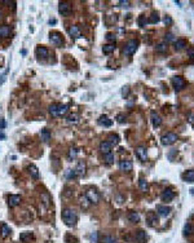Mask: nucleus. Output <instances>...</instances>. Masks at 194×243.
I'll return each mask as SVG.
<instances>
[{"label":"nucleus","instance_id":"obj_44","mask_svg":"<svg viewBox=\"0 0 194 243\" xmlns=\"http://www.w3.org/2000/svg\"><path fill=\"white\" fill-rule=\"evenodd\" d=\"M75 172H74V170H67V171H66V177H67V179H74V177H75Z\"/></svg>","mask_w":194,"mask_h":243},{"label":"nucleus","instance_id":"obj_18","mask_svg":"<svg viewBox=\"0 0 194 243\" xmlns=\"http://www.w3.org/2000/svg\"><path fill=\"white\" fill-rule=\"evenodd\" d=\"M40 201H41V204L45 207V210H48L50 207V195L48 193H43L40 195Z\"/></svg>","mask_w":194,"mask_h":243},{"label":"nucleus","instance_id":"obj_31","mask_svg":"<svg viewBox=\"0 0 194 243\" xmlns=\"http://www.w3.org/2000/svg\"><path fill=\"white\" fill-rule=\"evenodd\" d=\"M185 47H186V40H184V39H178V40L175 41V48H176L177 50L184 49Z\"/></svg>","mask_w":194,"mask_h":243},{"label":"nucleus","instance_id":"obj_26","mask_svg":"<svg viewBox=\"0 0 194 243\" xmlns=\"http://www.w3.org/2000/svg\"><path fill=\"white\" fill-rule=\"evenodd\" d=\"M184 180L186 182H194V170L186 171V173L184 175Z\"/></svg>","mask_w":194,"mask_h":243},{"label":"nucleus","instance_id":"obj_11","mask_svg":"<svg viewBox=\"0 0 194 243\" xmlns=\"http://www.w3.org/2000/svg\"><path fill=\"white\" fill-rule=\"evenodd\" d=\"M111 147H113V145L109 142V141H102V142L100 144V151L104 155L110 154V153H111Z\"/></svg>","mask_w":194,"mask_h":243},{"label":"nucleus","instance_id":"obj_35","mask_svg":"<svg viewBox=\"0 0 194 243\" xmlns=\"http://www.w3.org/2000/svg\"><path fill=\"white\" fill-rule=\"evenodd\" d=\"M89 204H91V202L88 201V198L85 197V195H83V197L80 198V206H81V208H83V210H87L88 207H89Z\"/></svg>","mask_w":194,"mask_h":243},{"label":"nucleus","instance_id":"obj_54","mask_svg":"<svg viewBox=\"0 0 194 243\" xmlns=\"http://www.w3.org/2000/svg\"><path fill=\"white\" fill-rule=\"evenodd\" d=\"M5 127V122L4 120H0V128H4Z\"/></svg>","mask_w":194,"mask_h":243},{"label":"nucleus","instance_id":"obj_10","mask_svg":"<svg viewBox=\"0 0 194 243\" xmlns=\"http://www.w3.org/2000/svg\"><path fill=\"white\" fill-rule=\"evenodd\" d=\"M21 199H22L21 195L12 194V195H9V198H8V204H9V207H16L21 203Z\"/></svg>","mask_w":194,"mask_h":243},{"label":"nucleus","instance_id":"obj_3","mask_svg":"<svg viewBox=\"0 0 194 243\" xmlns=\"http://www.w3.org/2000/svg\"><path fill=\"white\" fill-rule=\"evenodd\" d=\"M137 47H138V41L137 40H130L126 45H124V49H123L124 56H132V54L136 52Z\"/></svg>","mask_w":194,"mask_h":243},{"label":"nucleus","instance_id":"obj_19","mask_svg":"<svg viewBox=\"0 0 194 243\" xmlns=\"http://www.w3.org/2000/svg\"><path fill=\"white\" fill-rule=\"evenodd\" d=\"M135 239H136L137 243H145L146 239H147V236H146V233L144 232V230H138V232H136Z\"/></svg>","mask_w":194,"mask_h":243},{"label":"nucleus","instance_id":"obj_55","mask_svg":"<svg viewBox=\"0 0 194 243\" xmlns=\"http://www.w3.org/2000/svg\"><path fill=\"white\" fill-rule=\"evenodd\" d=\"M56 22H57V21H56L54 18H53V19H49V23H50V25H52V23H56Z\"/></svg>","mask_w":194,"mask_h":243},{"label":"nucleus","instance_id":"obj_41","mask_svg":"<svg viewBox=\"0 0 194 243\" xmlns=\"http://www.w3.org/2000/svg\"><path fill=\"white\" fill-rule=\"evenodd\" d=\"M137 22H138V26H140V27H144V26L146 25L147 19L145 18V16H140L138 19H137Z\"/></svg>","mask_w":194,"mask_h":243},{"label":"nucleus","instance_id":"obj_23","mask_svg":"<svg viewBox=\"0 0 194 243\" xmlns=\"http://www.w3.org/2000/svg\"><path fill=\"white\" fill-rule=\"evenodd\" d=\"M98 123L101 125H104V127H110L113 124V122H111V119H109L107 115H101L100 119H98Z\"/></svg>","mask_w":194,"mask_h":243},{"label":"nucleus","instance_id":"obj_21","mask_svg":"<svg viewBox=\"0 0 194 243\" xmlns=\"http://www.w3.org/2000/svg\"><path fill=\"white\" fill-rule=\"evenodd\" d=\"M12 33V29L9 26L4 25V26H0V38H8Z\"/></svg>","mask_w":194,"mask_h":243},{"label":"nucleus","instance_id":"obj_2","mask_svg":"<svg viewBox=\"0 0 194 243\" xmlns=\"http://www.w3.org/2000/svg\"><path fill=\"white\" fill-rule=\"evenodd\" d=\"M177 141V135L173 132H167L166 135L162 136L161 139V142L162 145H164V146H168V145H172Z\"/></svg>","mask_w":194,"mask_h":243},{"label":"nucleus","instance_id":"obj_42","mask_svg":"<svg viewBox=\"0 0 194 243\" xmlns=\"http://www.w3.org/2000/svg\"><path fill=\"white\" fill-rule=\"evenodd\" d=\"M166 49H167V45L164 44V43L158 44L157 47H155V50H157V52H166Z\"/></svg>","mask_w":194,"mask_h":243},{"label":"nucleus","instance_id":"obj_56","mask_svg":"<svg viewBox=\"0 0 194 243\" xmlns=\"http://www.w3.org/2000/svg\"><path fill=\"white\" fill-rule=\"evenodd\" d=\"M4 137H5L4 136V133H0V139H4Z\"/></svg>","mask_w":194,"mask_h":243},{"label":"nucleus","instance_id":"obj_34","mask_svg":"<svg viewBox=\"0 0 194 243\" xmlns=\"http://www.w3.org/2000/svg\"><path fill=\"white\" fill-rule=\"evenodd\" d=\"M0 233H1V238H7L10 234V228L8 225L3 224L1 225V232H0Z\"/></svg>","mask_w":194,"mask_h":243},{"label":"nucleus","instance_id":"obj_30","mask_svg":"<svg viewBox=\"0 0 194 243\" xmlns=\"http://www.w3.org/2000/svg\"><path fill=\"white\" fill-rule=\"evenodd\" d=\"M101 243H118V239L113 236H105L101 238Z\"/></svg>","mask_w":194,"mask_h":243},{"label":"nucleus","instance_id":"obj_27","mask_svg":"<svg viewBox=\"0 0 194 243\" xmlns=\"http://www.w3.org/2000/svg\"><path fill=\"white\" fill-rule=\"evenodd\" d=\"M78 153H79L78 147H71V149L69 150V153H67V159H69V160H74V159L76 158Z\"/></svg>","mask_w":194,"mask_h":243},{"label":"nucleus","instance_id":"obj_4","mask_svg":"<svg viewBox=\"0 0 194 243\" xmlns=\"http://www.w3.org/2000/svg\"><path fill=\"white\" fill-rule=\"evenodd\" d=\"M85 197L88 198V201L91 202V204H92V203H93V204H97V203L100 202V199H101L98 191H97L96 189H92V187L87 190V193H85Z\"/></svg>","mask_w":194,"mask_h":243},{"label":"nucleus","instance_id":"obj_7","mask_svg":"<svg viewBox=\"0 0 194 243\" xmlns=\"http://www.w3.org/2000/svg\"><path fill=\"white\" fill-rule=\"evenodd\" d=\"M172 84H173V88L176 89V91H181L182 88L185 87V80L182 76H173L172 78Z\"/></svg>","mask_w":194,"mask_h":243},{"label":"nucleus","instance_id":"obj_46","mask_svg":"<svg viewBox=\"0 0 194 243\" xmlns=\"http://www.w3.org/2000/svg\"><path fill=\"white\" fill-rule=\"evenodd\" d=\"M106 39H107L109 41H115V35L111 34V33H109V34H106Z\"/></svg>","mask_w":194,"mask_h":243},{"label":"nucleus","instance_id":"obj_53","mask_svg":"<svg viewBox=\"0 0 194 243\" xmlns=\"http://www.w3.org/2000/svg\"><path fill=\"white\" fill-rule=\"evenodd\" d=\"M189 56L192 57V58H194V49H190V50H189Z\"/></svg>","mask_w":194,"mask_h":243},{"label":"nucleus","instance_id":"obj_50","mask_svg":"<svg viewBox=\"0 0 194 243\" xmlns=\"http://www.w3.org/2000/svg\"><path fill=\"white\" fill-rule=\"evenodd\" d=\"M164 23H166V25H171V23H172V19H171V17L166 16V17H164Z\"/></svg>","mask_w":194,"mask_h":243},{"label":"nucleus","instance_id":"obj_40","mask_svg":"<svg viewBox=\"0 0 194 243\" xmlns=\"http://www.w3.org/2000/svg\"><path fill=\"white\" fill-rule=\"evenodd\" d=\"M147 22H150V23H157V22H159L158 14H157V13H153V14L150 16V18L147 19Z\"/></svg>","mask_w":194,"mask_h":243},{"label":"nucleus","instance_id":"obj_39","mask_svg":"<svg viewBox=\"0 0 194 243\" xmlns=\"http://www.w3.org/2000/svg\"><path fill=\"white\" fill-rule=\"evenodd\" d=\"M58 105L60 104H52L49 106V113H50V115H53V116H57V111H58Z\"/></svg>","mask_w":194,"mask_h":243},{"label":"nucleus","instance_id":"obj_52","mask_svg":"<svg viewBox=\"0 0 194 243\" xmlns=\"http://www.w3.org/2000/svg\"><path fill=\"white\" fill-rule=\"evenodd\" d=\"M120 5H123V7H128V4H130V1H119Z\"/></svg>","mask_w":194,"mask_h":243},{"label":"nucleus","instance_id":"obj_13","mask_svg":"<svg viewBox=\"0 0 194 243\" xmlns=\"http://www.w3.org/2000/svg\"><path fill=\"white\" fill-rule=\"evenodd\" d=\"M132 167H133V164H132V162L131 160H128V159H123V160H120L119 162V168L122 171L128 172V171L132 170Z\"/></svg>","mask_w":194,"mask_h":243},{"label":"nucleus","instance_id":"obj_51","mask_svg":"<svg viewBox=\"0 0 194 243\" xmlns=\"http://www.w3.org/2000/svg\"><path fill=\"white\" fill-rule=\"evenodd\" d=\"M92 243H97V233L92 234Z\"/></svg>","mask_w":194,"mask_h":243},{"label":"nucleus","instance_id":"obj_17","mask_svg":"<svg viewBox=\"0 0 194 243\" xmlns=\"http://www.w3.org/2000/svg\"><path fill=\"white\" fill-rule=\"evenodd\" d=\"M39 136H40L43 142L47 144V142H49V140H50V131L48 128H43L40 131V133H39Z\"/></svg>","mask_w":194,"mask_h":243},{"label":"nucleus","instance_id":"obj_8","mask_svg":"<svg viewBox=\"0 0 194 243\" xmlns=\"http://www.w3.org/2000/svg\"><path fill=\"white\" fill-rule=\"evenodd\" d=\"M85 171H87V164H85L84 160H79V162L76 163L75 170H74L75 175H76V176H84V175H85Z\"/></svg>","mask_w":194,"mask_h":243},{"label":"nucleus","instance_id":"obj_36","mask_svg":"<svg viewBox=\"0 0 194 243\" xmlns=\"http://www.w3.org/2000/svg\"><path fill=\"white\" fill-rule=\"evenodd\" d=\"M102 50H104L105 54H110L111 52H114L115 50V45L114 44H106V45H104Z\"/></svg>","mask_w":194,"mask_h":243},{"label":"nucleus","instance_id":"obj_33","mask_svg":"<svg viewBox=\"0 0 194 243\" xmlns=\"http://www.w3.org/2000/svg\"><path fill=\"white\" fill-rule=\"evenodd\" d=\"M128 220L131 222H138L140 221V215L137 212H130L128 213Z\"/></svg>","mask_w":194,"mask_h":243},{"label":"nucleus","instance_id":"obj_45","mask_svg":"<svg viewBox=\"0 0 194 243\" xmlns=\"http://www.w3.org/2000/svg\"><path fill=\"white\" fill-rule=\"evenodd\" d=\"M128 95H130V88L128 87H123V89H122V96L126 99V97H128Z\"/></svg>","mask_w":194,"mask_h":243},{"label":"nucleus","instance_id":"obj_29","mask_svg":"<svg viewBox=\"0 0 194 243\" xmlns=\"http://www.w3.org/2000/svg\"><path fill=\"white\" fill-rule=\"evenodd\" d=\"M69 111V106L67 105H58V111H57V116H62V115H65L66 113Z\"/></svg>","mask_w":194,"mask_h":243},{"label":"nucleus","instance_id":"obj_9","mask_svg":"<svg viewBox=\"0 0 194 243\" xmlns=\"http://www.w3.org/2000/svg\"><path fill=\"white\" fill-rule=\"evenodd\" d=\"M136 155H137V158L141 160V162H146L147 160V151L144 146H137L136 147Z\"/></svg>","mask_w":194,"mask_h":243},{"label":"nucleus","instance_id":"obj_43","mask_svg":"<svg viewBox=\"0 0 194 243\" xmlns=\"http://www.w3.org/2000/svg\"><path fill=\"white\" fill-rule=\"evenodd\" d=\"M114 155H113L111 154V153H110V154H107V155H105V160H106V163L107 164H111V163H114Z\"/></svg>","mask_w":194,"mask_h":243},{"label":"nucleus","instance_id":"obj_37","mask_svg":"<svg viewBox=\"0 0 194 243\" xmlns=\"http://www.w3.org/2000/svg\"><path fill=\"white\" fill-rule=\"evenodd\" d=\"M119 141H120V140H119V136H118V135H110V136H109V142H110L113 146H114V145H118Z\"/></svg>","mask_w":194,"mask_h":243},{"label":"nucleus","instance_id":"obj_1","mask_svg":"<svg viewBox=\"0 0 194 243\" xmlns=\"http://www.w3.org/2000/svg\"><path fill=\"white\" fill-rule=\"evenodd\" d=\"M62 220L67 226H74L78 221V215L71 208H65L62 211Z\"/></svg>","mask_w":194,"mask_h":243},{"label":"nucleus","instance_id":"obj_14","mask_svg":"<svg viewBox=\"0 0 194 243\" xmlns=\"http://www.w3.org/2000/svg\"><path fill=\"white\" fill-rule=\"evenodd\" d=\"M157 212H158L159 216L167 217L171 213V207H168V206H158L157 207Z\"/></svg>","mask_w":194,"mask_h":243},{"label":"nucleus","instance_id":"obj_5","mask_svg":"<svg viewBox=\"0 0 194 243\" xmlns=\"http://www.w3.org/2000/svg\"><path fill=\"white\" fill-rule=\"evenodd\" d=\"M71 5H70V3L67 1H61L60 4H58V12L62 14V16H70L71 14Z\"/></svg>","mask_w":194,"mask_h":243},{"label":"nucleus","instance_id":"obj_22","mask_svg":"<svg viewBox=\"0 0 194 243\" xmlns=\"http://www.w3.org/2000/svg\"><path fill=\"white\" fill-rule=\"evenodd\" d=\"M147 224L150 226H155L158 224V217L154 212H149V215H147Z\"/></svg>","mask_w":194,"mask_h":243},{"label":"nucleus","instance_id":"obj_12","mask_svg":"<svg viewBox=\"0 0 194 243\" xmlns=\"http://www.w3.org/2000/svg\"><path fill=\"white\" fill-rule=\"evenodd\" d=\"M173 198H175V191L171 189V187H167V189L163 191V194H162L163 202H171Z\"/></svg>","mask_w":194,"mask_h":243},{"label":"nucleus","instance_id":"obj_15","mask_svg":"<svg viewBox=\"0 0 194 243\" xmlns=\"http://www.w3.org/2000/svg\"><path fill=\"white\" fill-rule=\"evenodd\" d=\"M67 31H69V35L73 39H79L81 36V33H80V30L78 26H70Z\"/></svg>","mask_w":194,"mask_h":243},{"label":"nucleus","instance_id":"obj_20","mask_svg":"<svg viewBox=\"0 0 194 243\" xmlns=\"http://www.w3.org/2000/svg\"><path fill=\"white\" fill-rule=\"evenodd\" d=\"M19 238H21V242L29 243L34 238V234H33V232H23V233H21V237Z\"/></svg>","mask_w":194,"mask_h":243},{"label":"nucleus","instance_id":"obj_28","mask_svg":"<svg viewBox=\"0 0 194 243\" xmlns=\"http://www.w3.org/2000/svg\"><path fill=\"white\" fill-rule=\"evenodd\" d=\"M194 233V228L192 224H189V222H186L185 226H184V236H192V234Z\"/></svg>","mask_w":194,"mask_h":243},{"label":"nucleus","instance_id":"obj_6","mask_svg":"<svg viewBox=\"0 0 194 243\" xmlns=\"http://www.w3.org/2000/svg\"><path fill=\"white\" fill-rule=\"evenodd\" d=\"M49 40L52 44H54L56 47H61L64 44V39H62V35L60 33H50L49 34Z\"/></svg>","mask_w":194,"mask_h":243},{"label":"nucleus","instance_id":"obj_47","mask_svg":"<svg viewBox=\"0 0 194 243\" xmlns=\"http://www.w3.org/2000/svg\"><path fill=\"white\" fill-rule=\"evenodd\" d=\"M166 40H167V41H173V40H175L173 34H171V33L167 34V35H166Z\"/></svg>","mask_w":194,"mask_h":243},{"label":"nucleus","instance_id":"obj_48","mask_svg":"<svg viewBox=\"0 0 194 243\" xmlns=\"http://www.w3.org/2000/svg\"><path fill=\"white\" fill-rule=\"evenodd\" d=\"M5 79H7V71L4 73L1 76H0V85H1V84L4 83V81H5Z\"/></svg>","mask_w":194,"mask_h":243},{"label":"nucleus","instance_id":"obj_16","mask_svg":"<svg viewBox=\"0 0 194 243\" xmlns=\"http://www.w3.org/2000/svg\"><path fill=\"white\" fill-rule=\"evenodd\" d=\"M35 52H36V56H38L39 58H47V57L49 56L48 49H47L45 47H43V45H38Z\"/></svg>","mask_w":194,"mask_h":243},{"label":"nucleus","instance_id":"obj_32","mask_svg":"<svg viewBox=\"0 0 194 243\" xmlns=\"http://www.w3.org/2000/svg\"><path fill=\"white\" fill-rule=\"evenodd\" d=\"M66 120H67V123L76 124L78 122H79V115H78V114H69L67 118H66Z\"/></svg>","mask_w":194,"mask_h":243},{"label":"nucleus","instance_id":"obj_24","mask_svg":"<svg viewBox=\"0 0 194 243\" xmlns=\"http://www.w3.org/2000/svg\"><path fill=\"white\" fill-rule=\"evenodd\" d=\"M151 123H153L154 127H159L162 124V119L157 113H151Z\"/></svg>","mask_w":194,"mask_h":243},{"label":"nucleus","instance_id":"obj_38","mask_svg":"<svg viewBox=\"0 0 194 243\" xmlns=\"http://www.w3.org/2000/svg\"><path fill=\"white\" fill-rule=\"evenodd\" d=\"M138 185H140V189H141L142 191H147V189H149V185H147V181H146V180H144V179H140Z\"/></svg>","mask_w":194,"mask_h":243},{"label":"nucleus","instance_id":"obj_57","mask_svg":"<svg viewBox=\"0 0 194 243\" xmlns=\"http://www.w3.org/2000/svg\"><path fill=\"white\" fill-rule=\"evenodd\" d=\"M0 18H1V10H0Z\"/></svg>","mask_w":194,"mask_h":243},{"label":"nucleus","instance_id":"obj_25","mask_svg":"<svg viewBox=\"0 0 194 243\" xmlns=\"http://www.w3.org/2000/svg\"><path fill=\"white\" fill-rule=\"evenodd\" d=\"M27 171H29V173L31 175V177L33 179H38L39 177V171L38 168L34 166V164H30L29 167H27Z\"/></svg>","mask_w":194,"mask_h":243},{"label":"nucleus","instance_id":"obj_49","mask_svg":"<svg viewBox=\"0 0 194 243\" xmlns=\"http://www.w3.org/2000/svg\"><path fill=\"white\" fill-rule=\"evenodd\" d=\"M118 122H119V123H124V122H126V116L122 115V114H119L118 115Z\"/></svg>","mask_w":194,"mask_h":243}]
</instances>
